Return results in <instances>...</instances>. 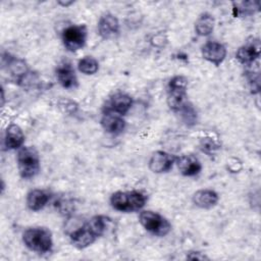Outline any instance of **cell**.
<instances>
[{
  "instance_id": "cell-21",
  "label": "cell",
  "mask_w": 261,
  "mask_h": 261,
  "mask_svg": "<svg viewBox=\"0 0 261 261\" xmlns=\"http://www.w3.org/2000/svg\"><path fill=\"white\" fill-rule=\"evenodd\" d=\"M77 68L84 74H95L99 69V63L94 57L85 56L79 61Z\"/></svg>"
},
{
  "instance_id": "cell-5",
  "label": "cell",
  "mask_w": 261,
  "mask_h": 261,
  "mask_svg": "<svg viewBox=\"0 0 261 261\" xmlns=\"http://www.w3.org/2000/svg\"><path fill=\"white\" fill-rule=\"evenodd\" d=\"M139 221L147 231L157 237H165L171 230L170 222L161 214L151 210L142 211Z\"/></svg>"
},
{
  "instance_id": "cell-25",
  "label": "cell",
  "mask_w": 261,
  "mask_h": 261,
  "mask_svg": "<svg viewBox=\"0 0 261 261\" xmlns=\"http://www.w3.org/2000/svg\"><path fill=\"white\" fill-rule=\"evenodd\" d=\"M227 168L230 172H239L242 169V162L238 158H229L227 160Z\"/></svg>"
},
{
  "instance_id": "cell-7",
  "label": "cell",
  "mask_w": 261,
  "mask_h": 261,
  "mask_svg": "<svg viewBox=\"0 0 261 261\" xmlns=\"http://www.w3.org/2000/svg\"><path fill=\"white\" fill-rule=\"evenodd\" d=\"M98 238V233L95 231L89 221L71 231L69 234L71 244L77 249H85L91 246Z\"/></svg>"
},
{
  "instance_id": "cell-4",
  "label": "cell",
  "mask_w": 261,
  "mask_h": 261,
  "mask_svg": "<svg viewBox=\"0 0 261 261\" xmlns=\"http://www.w3.org/2000/svg\"><path fill=\"white\" fill-rule=\"evenodd\" d=\"M188 80L182 75L173 76L167 88V105L174 111L178 112L189 101L187 95Z\"/></svg>"
},
{
  "instance_id": "cell-2",
  "label": "cell",
  "mask_w": 261,
  "mask_h": 261,
  "mask_svg": "<svg viewBox=\"0 0 261 261\" xmlns=\"http://www.w3.org/2000/svg\"><path fill=\"white\" fill-rule=\"evenodd\" d=\"M147 202V196L139 191H117L110 197L113 209L120 212H134L141 210Z\"/></svg>"
},
{
  "instance_id": "cell-16",
  "label": "cell",
  "mask_w": 261,
  "mask_h": 261,
  "mask_svg": "<svg viewBox=\"0 0 261 261\" xmlns=\"http://www.w3.org/2000/svg\"><path fill=\"white\" fill-rule=\"evenodd\" d=\"M100 123L106 133L117 135L120 134L125 127V121L119 114L106 112L103 114Z\"/></svg>"
},
{
  "instance_id": "cell-30",
  "label": "cell",
  "mask_w": 261,
  "mask_h": 261,
  "mask_svg": "<svg viewBox=\"0 0 261 261\" xmlns=\"http://www.w3.org/2000/svg\"><path fill=\"white\" fill-rule=\"evenodd\" d=\"M1 95H2V96H1L2 98H1V99H2V106H3V104H4V92H3V89H2V88H1Z\"/></svg>"
},
{
  "instance_id": "cell-3",
  "label": "cell",
  "mask_w": 261,
  "mask_h": 261,
  "mask_svg": "<svg viewBox=\"0 0 261 261\" xmlns=\"http://www.w3.org/2000/svg\"><path fill=\"white\" fill-rule=\"evenodd\" d=\"M17 168L22 178L29 179L40 171V156L33 146L21 147L17 152Z\"/></svg>"
},
{
  "instance_id": "cell-12",
  "label": "cell",
  "mask_w": 261,
  "mask_h": 261,
  "mask_svg": "<svg viewBox=\"0 0 261 261\" xmlns=\"http://www.w3.org/2000/svg\"><path fill=\"white\" fill-rule=\"evenodd\" d=\"M5 62V65L7 67V71L10 74V76L13 79V81L20 84L24 81L25 75L29 72V68L27 63L22 59H18L15 57H11L8 54V57H2V63Z\"/></svg>"
},
{
  "instance_id": "cell-8",
  "label": "cell",
  "mask_w": 261,
  "mask_h": 261,
  "mask_svg": "<svg viewBox=\"0 0 261 261\" xmlns=\"http://www.w3.org/2000/svg\"><path fill=\"white\" fill-rule=\"evenodd\" d=\"M260 41L258 39L252 38L251 41H248L246 44L241 46L237 53L236 58L240 63L244 65H252L260 56Z\"/></svg>"
},
{
  "instance_id": "cell-29",
  "label": "cell",
  "mask_w": 261,
  "mask_h": 261,
  "mask_svg": "<svg viewBox=\"0 0 261 261\" xmlns=\"http://www.w3.org/2000/svg\"><path fill=\"white\" fill-rule=\"evenodd\" d=\"M72 3H73V1H58V4L63 7H67V6L71 5Z\"/></svg>"
},
{
  "instance_id": "cell-14",
  "label": "cell",
  "mask_w": 261,
  "mask_h": 261,
  "mask_svg": "<svg viewBox=\"0 0 261 261\" xmlns=\"http://www.w3.org/2000/svg\"><path fill=\"white\" fill-rule=\"evenodd\" d=\"M175 163L179 172L185 176L197 175L202 169V165L198 158L191 154L180 155L179 157H176Z\"/></svg>"
},
{
  "instance_id": "cell-6",
  "label": "cell",
  "mask_w": 261,
  "mask_h": 261,
  "mask_svg": "<svg viewBox=\"0 0 261 261\" xmlns=\"http://www.w3.org/2000/svg\"><path fill=\"white\" fill-rule=\"evenodd\" d=\"M88 31L85 24H73L63 30L61 39L64 47L69 52H75L85 46Z\"/></svg>"
},
{
  "instance_id": "cell-26",
  "label": "cell",
  "mask_w": 261,
  "mask_h": 261,
  "mask_svg": "<svg viewBox=\"0 0 261 261\" xmlns=\"http://www.w3.org/2000/svg\"><path fill=\"white\" fill-rule=\"evenodd\" d=\"M151 43L153 46L156 47H163L166 43H167V38L165 37V35L163 33H159L156 34L152 39H151Z\"/></svg>"
},
{
  "instance_id": "cell-18",
  "label": "cell",
  "mask_w": 261,
  "mask_h": 261,
  "mask_svg": "<svg viewBox=\"0 0 261 261\" xmlns=\"http://www.w3.org/2000/svg\"><path fill=\"white\" fill-rule=\"evenodd\" d=\"M50 199V195L40 189H34L30 191L27 195V206L32 211H40L42 210Z\"/></svg>"
},
{
  "instance_id": "cell-1",
  "label": "cell",
  "mask_w": 261,
  "mask_h": 261,
  "mask_svg": "<svg viewBox=\"0 0 261 261\" xmlns=\"http://www.w3.org/2000/svg\"><path fill=\"white\" fill-rule=\"evenodd\" d=\"M22 242L33 252L45 254L52 250V233L47 227L35 226L27 228L22 233Z\"/></svg>"
},
{
  "instance_id": "cell-22",
  "label": "cell",
  "mask_w": 261,
  "mask_h": 261,
  "mask_svg": "<svg viewBox=\"0 0 261 261\" xmlns=\"http://www.w3.org/2000/svg\"><path fill=\"white\" fill-rule=\"evenodd\" d=\"M177 113L180 114L181 120L186 125L193 126L197 123V111L190 102H188Z\"/></svg>"
},
{
  "instance_id": "cell-19",
  "label": "cell",
  "mask_w": 261,
  "mask_h": 261,
  "mask_svg": "<svg viewBox=\"0 0 261 261\" xmlns=\"http://www.w3.org/2000/svg\"><path fill=\"white\" fill-rule=\"evenodd\" d=\"M133 105V99L125 93H117L113 95L109 102V109L111 112L119 115H124L128 112Z\"/></svg>"
},
{
  "instance_id": "cell-11",
  "label": "cell",
  "mask_w": 261,
  "mask_h": 261,
  "mask_svg": "<svg viewBox=\"0 0 261 261\" xmlns=\"http://www.w3.org/2000/svg\"><path fill=\"white\" fill-rule=\"evenodd\" d=\"M201 53L205 60L209 61L215 66H218L225 59L226 48L221 43L210 41L203 45L201 49Z\"/></svg>"
},
{
  "instance_id": "cell-10",
  "label": "cell",
  "mask_w": 261,
  "mask_h": 261,
  "mask_svg": "<svg viewBox=\"0 0 261 261\" xmlns=\"http://www.w3.org/2000/svg\"><path fill=\"white\" fill-rule=\"evenodd\" d=\"M175 156L165 151H155L149 160V169L154 173L167 172L172 168L175 163Z\"/></svg>"
},
{
  "instance_id": "cell-13",
  "label": "cell",
  "mask_w": 261,
  "mask_h": 261,
  "mask_svg": "<svg viewBox=\"0 0 261 261\" xmlns=\"http://www.w3.org/2000/svg\"><path fill=\"white\" fill-rule=\"evenodd\" d=\"M56 79L64 89H74L77 87V77L69 62H63L57 66Z\"/></svg>"
},
{
  "instance_id": "cell-23",
  "label": "cell",
  "mask_w": 261,
  "mask_h": 261,
  "mask_svg": "<svg viewBox=\"0 0 261 261\" xmlns=\"http://www.w3.org/2000/svg\"><path fill=\"white\" fill-rule=\"evenodd\" d=\"M200 148L206 154L211 155V154H213L215 151H217L220 148V144H219V142L216 139L208 136V137L201 138V140H200Z\"/></svg>"
},
{
  "instance_id": "cell-9",
  "label": "cell",
  "mask_w": 261,
  "mask_h": 261,
  "mask_svg": "<svg viewBox=\"0 0 261 261\" xmlns=\"http://www.w3.org/2000/svg\"><path fill=\"white\" fill-rule=\"evenodd\" d=\"M98 33L104 40L116 38L119 35V21L117 17L110 12L102 14L98 21Z\"/></svg>"
},
{
  "instance_id": "cell-24",
  "label": "cell",
  "mask_w": 261,
  "mask_h": 261,
  "mask_svg": "<svg viewBox=\"0 0 261 261\" xmlns=\"http://www.w3.org/2000/svg\"><path fill=\"white\" fill-rule=\"evenodd\" d=\"M259 9V2L258 1H247L242 2L239 7H237L238 12L241 14H252Z\"/></svg>"
},
{
  "instance_id": "cell-17",
  "label": "cell",
  "mask_w": 261,
  "mask_h": 261,
  "mask_svg": "<svg viewBox=\"0 0 261 261\" xmlns=\"http://www.w3.org/2000/svg\"><path fill=\"white\" fill-rule=\"evenodd\" d=\"M193 203L202 209H210L212 207H214L218 200L219 197L217 195V193L213 190L210 189H202L197 191L194 195H193Z\"/></svg>"
},
{
  "instance_id": "cell-15",
  "label": "cell",
  "mask_w": 261,
  "mask_h": 261,
  "mask_svg": "<svg viewBox=\"0 0 261 261\" xmlns=\"http://www.w3.org/2000/svg\"><path fill=\"white\" fill-rule=\"evenodd\" d=\"M24 142V135L19 125L12 123L7 126L4 137V146L7 150L21 148Z\"/></svg>"
},
{
  "instance_id": "cell-27",
  "label": "cell",
  "mask_w": 261,
  "mask_h": 261,
  "mask_svg": "<svg viewBox=\"0 0 261 261\" xmlns=\"http://www.w3.org/2000/svg\"><path fill=\"white\" fill-rule=\"evenodd\" d=\"M59 105H65V106H66V107H65V112H66V113H72V112H74L75 109H76V107H77V105H76L74 102L70 101V100H62Z\"/></svg>"
},
{
  "instance_id": "cell-20",
  "label": "cell",
  "mask_w": 261,
  "mask_h": 261,
  "mask_svg": "<svg viewBox=\"0 0 261 261\" xmlns=\"http://www.w3.org/2000/svg\"><path fill=\"white\" fill-rule=\"evenodd\" d=\"M214 23V18L210 13H202L195 22V31L199 36H209L213 32Z\"/></svg>"
},
{
  "instance_id": "cell-28",
  "label": "cell",
  "mask_w": 261,
  "mask_h": 261,
  "mask_svg": "<svg viewBox=\"0 0 261 261\" xmlns=\"http://www.w3.org/2000/svg\"><path fill=\"white\" fill-rule=\"evenodd\" d=\"M187 258L188 259H191V260H209V258L204 255L203 253H200V252H189V254L187 255Z\"/></svg>"
}]
</instances>
